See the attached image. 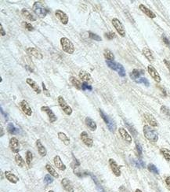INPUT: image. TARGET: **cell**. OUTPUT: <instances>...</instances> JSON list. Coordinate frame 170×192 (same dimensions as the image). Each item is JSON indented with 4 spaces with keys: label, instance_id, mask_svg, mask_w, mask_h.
Segmentation results:
<instances>
[{
    "label": "cell",
    "instance_id": "ba28073f",
    "mask_svg": "<svg viewBox=\"0 0 170 192\" xmlns=\"http://www.w3.org/2000/svg\"><path fill=\"white\" fill-rule=\"evenodd\" d=\"M80 138L81 140L83 142V143H84L85 146H87L88 147H92V146H93V140H92V139L90 138L89 134H88L86 132H85V131L80 134Z\"/></svg>",
    "mask_w": 170,
    "mask_h": 192
},
{
    "label": "cell",
    "instance_id": "7c38bea8",
    "mask_svg": "<svg viewBox=\"0 0 170 192\" xmlns=\"http://www.w3.org/2000/svg\"><path fill=\"white\" fill-rule=\"evenodd\" d=\"M109 165L110 167H111V169L112 170V172H113L114 175L116 176H121V169H120V167H119V165L117 164L116 161H115L114 159L110 158Z\"/></svg>",
    "mask_w": 170,
    "mask_h": 192
},
{
    "label": "cell",
    "instance_id": "bcb514c9",
    "mask_svg": "<svg viewBox=\"0 0 170 192\" xmlns=\"http://www.w3.org/2000/svg\"><path fill=\"white\" fill-rule=\"evenodd\" d=\"M23 25H24V28L28 30V31H29V32H32L34 30V27L32 26V24H30L28 22H23Z\"/></svg>",
    "mask_w": 170,
    "mask_h": 192
},
{
    "label": "cell",
    "instance_id": "2e32d148",
    "mask_svg": "<svg viewBox=\"0 0 170 192\" xmlns=\"http://www.w3.org/2000/svg\"><path fill=\"white\" fill-rule=\"evenodd\" d=\"M26 51H27L28 54H31L32 56L35 57V58H37L38 60H42L43 58V55H42L38 50L34 48V47H28V48L26 50Z\"/></svg>",
    "mask_w": 170,
    "mask_h": 192
},
{
    "label": "cell",
    "instance_id": "d4e9b609",
    "mask_svg": "<svg viewBox=\"0 0 170 192\" xmlns=\"http://www.w3.org/2000/svg\"><path fill=\"white\" fill-rule=\"evenodd\" d=\"M79 78L81 80H83L84 82H89L92 81V76L88 72L85 71V70H81L78 73Z\"/></svg>",
    "mask_w": 170,
    "mask_h": 192
},
{
    "label": "cell",
    "instance_id": "b9f144b4",
    "mask_svg": "<svg viewBox=\"0 0 170 192\" xmlns=\"http://www.w3.org/2000/svg\"><path fill=\"white\" fill-rule=\"evenodd\" d=\"M136 83H137V84H143L147 87H148L149 85H150V83H149L148 80L147 79V78H145V77H143V76H141L140 78L137 80Z\"/></svg>",
    "mask_w": 170,
    "mask_h": 192
},
{
    "label": "cell",
    "instance_id": "ee69618b",
    "mask_svg": "<svg viewBox=\"0 0 170 192\" xmlns=\"http://www.w3.org/2000/svg\"><path fill=\"white\" fill-rule=\"evenodd\" d=\"M82 89H83V91H86V90H88V91H91L92 90V87L91 85H90V84H88L87 82H83V85H82Z\"/></svg>",
    "mask_w": 170,
    "mask_h": 192
},
{
    "label": "cell",
    "instance_id": "f1b7e54d",
    "mask_svg": "<svg viewBox=\"0 0 170 192\" xmlns=\"http://www.w3.org/2000/svg\"><path fill=\"white\" fill-rule=\"evenodd\" d=\"M70 82L76 89H78V90H81L82 89L83 84L81 83L79 80L76 78L75 76H70Z\"/></svg>",
    "mask_w": 170,
    "mask_h": 192
},
{
    "label": "cell",
    "instance_id": "ac0fdd59",
    "mask_svg": "<svg viewBox=\"0 0 170 192\" xmlns=\"http://www.w3.org/2000/svg\"><path fill=\"white\" fill-rule=\"evenodd\" d=\"M26 83H27V84L33 89V91H35L37 94H40L42 92L40 87L38 85V84L34 80L31 79V78H27V79H26Z\"/></svg>",
    "mask_w": 170,
    "mask_h": 192
},
{
    "label": "cell",
    "instance_id": "83f0119b",
    "mask_svg": "<svg viewBox=\"0 0 170 192\" xmlns=\"http://www.w3.org/2000/svg\"><path fill=\"white\" fill-rule=\"evenodd\" d=\"M141 74H143V71H140L138 69H134L132 71L131 73H130V77H131V79L133 80V81H135L136 83L137 80L141 77Z\"/></svg>",
    "mask_w": 170,
    "mask_h": 192
},
{
    "label": "cell",
    "instance_id": "4fadbf2b",
    "mask_svg": "<svg viewBox=\"0 0 170 192\" xmlns=\"http://www.w3.org/2000/svg\"><path fill=\"white\" fill-rule=\"evenodd\" d=\"M10 147L12 150L13 153L14 154H18L20 150V143L19 141L17 138L12 137L10 140Z\"/></svg>",
    "mask_w": 170,
    "mask_h": 192
},
{
    "label": "cell",
    "instance_id": "52a82bcc",
    "mask_svg": "<svg viewBox=\"0 0 170 192\" xmlns=\"http://www.w3.org/2000/svg\"><path fill=\"white\" fill-rule=\"evenodd\" d=\"M111 23L114 28L117 30V32L121 37H124L126 36V31H125V28L122 25V23L118 19V18H113L111 21Z\"/></svg>",
    "mask_w": 170,
    "mask_h": 192
},
{
    "label": "cell",
    "instance_id": "ab89813d",
    "mask_svg": "<svg viewBox=\"0 0 170 192\" xmlns=\"http://www.w3.org/2000/svg\"><path fill=\"white\" fill-rule=\"evenodd\" d=\"M89 37H90V39H92V40H95V41H102V38L100 36H98V35L95 34L93 32H89Z\"/></svg>",
    "mask_w": 170,
    "mask_h": 192
},
{
    "label": "cell",
    "instance_id": "5b68a950",
    "mask_svg": "<svg viewBox=\"0 0 170 192\" xmlns=\"http://www.w3.org/2000/svg\"><path fill=\"white\" fill-rule=\"evenodd\" d=\"M106 63L109 68H111L114 71L118 72L119 76L121 77L126 76V70H125L124 67L122 66V65H121L120 63H116L114 62H109V61H106Z\"/></svg>",
    "mask_w": 170,
    "mask_h": 192
},
{
    "label": "cell",
    "instance_id": "816d5d0a",
    "mask_svg": "<svg viewBox=\"0 0 170 192\" xmlns=\"http://www.w3.org/2000/svg\"><path fill=\"white\" fill-rule=\"evenodd\" d=\"M163 62H164V63H165V66L167 67V69H169V73H170V61H169V60L167 59H164L163 60Z\"/></svg>",
    "mask_w": 170,
    "mask_h": 192
},
{
    "label": "cell",
    "instance_id": "680465c9",
    "mask_svg": "<svg viewBox=\"0 0 170 192\" xmlns=\"http://www.w3.org/2000/svg\"><path fill=\"white\" fill-rule=\"evenodd\" d=\"M48 192H54V191H49Z\"/></svg>",
    "mask_w": 170,
    "mask_h": 192
},
{
    "label": "cell",
    "instance_id": "7dc6e473",
    "mask_svg": "<svg viewBox=\"0 0 170 192\" xmlns=\"http://www.w3.org/2000/svg\"><path fill=\"white\" fill-rule=\"evenodd\" d=\"M126 126L128 127V128L129 129V131L131 132L132 135H133L134 136H136V135H137V132H136V129H135V128H134L133 126L130 125V124H129V123H128V122H126Z\"/></svg>",
    "mask_w": 170,
    "mask_h": 192
},
{
    "label": "cell",
    "instance_id": "5bb4252c",
    "mask_svg": "<svg viewBox=\"0 0 170 192\" xmlns=\"http://www.w3.org/2000/svg\"><path fill=\"white\" fill-rule=\"evenodd\" d=\"M20 108L23 110L27 116L31 117L32 115V110L31 107L29 106V104L28 102L26 100H22L20 102Z\"/></svg>",
    "mask_w": 170,
    "mask_h": 192
},
{
    "label": "cell",
    "instance_id": "e575fe53",
    "mask_svg": "<svg viewBox=\"0 0 170 192\" xmlns=\"http://www.w3.org/2000/svg\"><path fill=\"white\" fill-rule=\"evenodd\" d=\"M15 161L17 163V165L20 168H23L24 165V159L22 158V157L19 154H17L15 155Z\"/></svg>",
    "mask_w": 170,
    "mask_h": 192
},
{
    "label": "cell",
    "instance_id": "60d3db41",
    "mask_svg": "<svg viewBox=\"0 0 170 192\" xmlns=\"http://www.w3.org/2000/svg\"><path fill=\"white\" fill-rule=\"evenodd\" d=\"M147 169L151 172L152 173H154V174H159V171H158V168L156 167L155 165H153V164H149L148 166H147Z\"/></svg>",
    "mask_w": 170,
    "mask_h": 192
},
{
    "label": "cell",
    "instance_id": "74e56055",
    "mask_svg": "<svg viewBox=\"0 0 170 192\" xmlns=\"http://www.w3.org/2000/svg\"><path fill=\"white\" fill-rule=\"evenodd\" d=\"M133 163L137 168H145V163L140 159H133Z\"/></svg>",
    "mask_w": 170,
    "mask_h": 192
},
{
    "label": "cell",
    "instance_id": "6da1fadb",
    "mask_svg": "<svg viewBox=\"0 0 170 192\" xmlns=\"http://www.w3.org/2000/svg\"><path fill=\"white\" fill-rule=\"evenodd\" d=\"M143 134L147 139L151 143H156L158 140V134L154 129L149 125L143 126Z\"/></svg>",
    "mask_w": 170,
    "mask_h": 192
},
{
    "label": "cell",
    "instance_id": "f546056e",
    "mask_svg": "<svg viewBox=\"0 0 170 192\" xmlns=\"http://www.w3.org/2000/svg\"><path fill=\"white\" fill-rule=\"evenodd\" d=\"M57 136H58V138L61 141H62L63 143V144L66 146H68L69 144H70V139L68 138V136L66 135V134H64L63 132H58V134H57Z\"/></svg>",
    "mask_w": 170,
    "mask_h": 192
},
{
    "label": "cell",
    "instance_id": "9c48e42d",
    "mask_svg": "<svg viewBox=\"0 0 170 192\" xmlns=\"http://www.w3.org/2000/svg\"><path fill=\"white\" fill-rule=\"evenodd\" d=\"M41 110L45 112L47 114V116L49 117V120L50 121V123H54L56 121V117L55 115V113H54V111L52 110L51 109L49 108V106H44L41 107Z\"/></svg>",
    "mask_w": 170,
    "mask_h": 192
},
{
    "label": "cell",
    "instance_id": "8fae6325",
    "mask_svg": "<svg viewBox=\"0 0 170 192\" xmlns=\"http://www.w3.org/2000/svg\"><path fill=\"white\" fill-rule=\"evenodd\" d=\"M147 70H148L149 74L151 75V77H152L157 83H160L161 80H162L161 76L160 75L158 74V71L154 69V67L152 66L151 65H149L148 66H147Z\"/></svg>",
    "mask_w": 170,
    "mask_h": 192
},
{
    "label": "cell",
    "instance_id": "d6986e66",
    "mask_svg": "<svg viewBox=\"0 0 170 192\" xmlns=\"http://www.w3.org/2000/svg\"><path fill=\"white\" fill-rule=\"evenodd\" d=\"M139 8H140V10L143 13V14H145L147 16L150 18H155L156 17V14L153 11H151L150 9L147 7L145 5H143V4H140V5L139 6Z\"/></svg>",
    "mask_w": 170,
    "mask_h": 192
},
{
    "label": "cell",
    "instance_id": "603a6c76",
    "mask_svg": "<svg viewBox=\"0 0 170 192\" xmlns=\"http://www.w3.org/2000/svg\"><path fill=\"white\" fill-rule=\"evenodd\" d=\"M36 146L37 149H38V151H39V154L42 157H45L47 154V150H46V147L42 145V143L40 139H38L36 141Z\"/></svg>",
    "mask_w": 170,
    "mask_h": 192
},
{
    "label": "cell",
    "instance_id": "8d00e7d4",
    "mask_svg": "<svg viewBox=\"0 0 170 192\" xmlns=\"http://www.w3.org/2000/svg\"><path fill=\"white\" fill-rule=\"evenodd\" d=\"M32 159H33V154H32V153L30 151V150H28L27 152H26V163H27V165L28 166L31 165L32 161Z\"/></svg>",
    "mask_w": 170,
    "mask_h": 192
},
{
    "label": "cell",
    "instance_id": "f5cc1de1",
    "mask_svg": "<svg viewBox=\"0 0 170 192\" xmlns=\"http://www.w3.org/2000/svg\"><path fill=\"white\" fill-rule=\"evenodd\" d=\"M119 192H130L125 186H121V187H119Z\"/></svg>",
    "mask_w": 170,
    "mask_h": 192
},
{
    "label": "cell",
    "instance_id": "9f6ffc18",
    "mask_svg": "<svg viewBox=\"0 0 170 192\" xmlns=\"http://www.w3.org/2000/svg\"><path fill=\"white\" fill-rule=\"evenodd\" d=\"M3 136V127H1V137Z\"/></svg>",
    "mask_w": 170,
    "mask_h": 192
},
{
    "label": "cell",
    "instance_id": "c3c4849f",
    "mask_svg": "<svg viewBox=\"0 0 170 192\" xmlns=\"http://www.w3.org/2000/svg\"><path fill=\"white\" fill-rule=\"evenodd\" d=\"M105 37H106L108 40H111L115 37V33L112 32H107V33H105Z\"/></svg>",
    "mask_w": 170,
    "mask_h": 192
},
{
    "label": "cell",
    "instance_id": "d6a6232c",
    "mask_svg": "<svg viewBox=\"0 0 170 192\" xmlns=\"http://www.w3.org/2000/svg\"><path fill=\"white\" fill-rule=\"evenodd\" d=\"M46 169H47V171H48L49 173V174H50L51 176H53L54 178L59 177V174L56 172V170L54 169V168L52 167L51 165L47 164V165H46Z\"/></svg>",
    "mask_w": 170,
    "mask_h": 192
},
{
    "label": "cell",
    "instance_id": "44dd1931",
    "mask_svg": "<svg viewBox=\"0 0 170 192\" xmlns=\"http://www.w3.org/2000/svg\"><path fill=\"white\" fill-rule=\"evenodd\" d=\"M119 132L120 134V136H121V138L123 139L125 141H126L127 143H131L132 142V137L131 136L129 135V133L127 132V131L123 128H120L119 129Z\"/></svg>",
    "mask_w": 170,
    "mask_h": 192
},
{
    "label": "cell",
    "instance_id": "7bdbcfd3",
    "mask_svg": "<svg viewBox=\"0 0 170 192\" xmlns=\"http://www.w3.org/2000/svg\"><path fill=\"white\" fill-rule=\"evenodd\" d=\"M53 182H54V179H53V177L51 176V175L47 174V175L45 176V177H44V183H45L46 185L50 184V183H52Z\"/></svg>",
    "mask_w": 170,
    "mask_h": 192
},
{
    "label": "cell",
    "instance_id": "7a4b0ae2",
    "mask_svg": "<svg viewBox=\"0 0 170 192\" xmlns=\"http://www.w3.org/2000/svg\"><path fill=\"white\" fill-rule=\"evenodd\" d=\"M60 41H61V45L63 51L69 54H74L75 46L69 39H68L67 37H62Z\"/></svg>",
    "mask_w": 170,
    "mask_h": 192
},
{
    "label": "cell",
    "instance_id": "3957f363",
    "mask_svg": "<svg viewBox=\"0 0 170 192\" xmlns=\"http://www.w3.org/2000/svg\"><path fill=\"white\" fill-rule=\"evenodd\" d=\"M32 9L35 14L40 18H44L48 14V10L40 2H35Z\"/></svg>",
    "mask_w": 170,
    "mask_h": 192
},
{
    "label": "cell",
    "instance_id": "d590c367",
    "mask_svg": "<svg viewBox=\"0 0 170 192\" xmlns=\"http://www.w3.org/2000/svg\"><path fill=\"white\" fill-rule=\"evenodd\" d=\"M161 154H162L163 157L165 158V159L168 161H170V150L166 149V148H162L160 150Z\"/></svg>",
    "mask_w": 170,
    "mask_h": 192
},
{
    "label": "cell",
    "instance_id": "f35d334b",
    "mask_svg": "<svg viewBox=\"0 0 170 192\" xmlns=\"http://www.w3.org/2000/svg\"><path fill=\"white\" fill-rule=\"evenodd\" d=\"M161 112L170 120V109H169L165 106H162L161 107Z\"/></svg>",
    "mask_w": 170,
    "mask_h": 192
},
{
    "label": "cell",
    "instance_id": "484cf974",
    "mask_svg": "<svg viewBox=\"0 0 170 192\" xmlns=\"http://www.w3.org/2000/svg\"><path fill=\"white\" fill-rule=\"evenodd\" d=\"M5 176L6 178L10 183H17L18 182V180H19V178L16 176L11 172H9V171H6Z\"/></svg>",
    "mask_w": 170,
    "mask_h": 192
},
{
    "label": "cell",
    "instance_id": "9a60e30c",
    "mask_svg": "<svg viewBox=\"0 0 170 192\" xmlns=\"http://www.w3.org/2000/svg\"><path fill=\"white\" fill-rule=\"evenodd\" d=\"M61 184L63 186V189L67 191L68 192H74L75 189H74V186L71 181L67 179V178H63L62 181H61Z\"/></svg>",
    "mask_w": 170,
    "mask_h": 192
},
{
    "label": "cell",
    "instance_id": "f907efd6",
    "mask_svg": "<svg viewBox=\"0 0 170 192\" xmlns=\"http://www.w3.org/2000/svg\"><path fill=\"white\" fill-rule=\"evenodd\" d=\"M162 40H163V42L165 43V44L166 45V46H168V47H170V41L169 40V39H168L167 37L165 36V35H162Z\"/></svg>",
    "mask_w": 170,
    "mask_h": 192
},
{
    "label": "cell",
    "instance_id": "30bf717a",
    "mask_svg": "<svg viewBox=\"0 0 170 192\" xmlns=\"http://www.w3.org/2000/svg\"><path fill=\"white\" fill-rule=\"evenodd\" d=\"M55 16L63 25H66L68 23V16L62 10H56L55 11Z\"/></svg>",
    "mask_w": 170,
    "mask_h": 192
},
{
    "label": "cell",
    "instance_id": "11a10c76",
    "mask_svg": "<svg viewBox=\"0 0 170 192\" xmlns=\"http://www.w3.org/2000/svg\"><path fill=\"white\" fill-rule=\"evenodd\" d=\"M0 31H1V36H5L6 32L4 31V29H3V27L2 25H0Z\"/></svg>",
    "mask_w": 170,
    "mask_h": 192
},
{
    "label": "cell",
    "instance_id": "4dcf8cb0",
    "mask_svg": "<svg viewBox=\"0 0 170 192\" xmlns=\"http://www.w3.org/2000/svg\"><path fill=\"white\" fill-rule=\"evenodd\" d=\"M6 128H7V132L10 134H11V135H17V134H18V133L20 132V130L18 129L17 128H16L14 126V124L13 123H9L7 124V127H6Z\"/></svg>",
    "mask_w": 170,
    "mask_h": 192
},
{
    "label": "cell",
    "instance_id": "e0dca14e",
    "mask_svg": "<svg viewBox=\"0 0 170 192\" xmlns=\"http://www.w3.org/2000/svg\"><path fill=\"white\" fill-rule=\"evenodd\" d=\"M143 117L147 121V122L150 124L151 126H153V127H157L158 125V121H156V119L154 118V117L153 115H151V113H145L143 114Z\"/></svg>",
    "mask_w": 170,
    "mask_h": 192
},
{
    "label": "cell",
    "instance_id": "6f0895ef",
    "mask_svg": "<svg viewBox=\"0 0 170 192\" xmlns=\"http://www.w3.org/2000/svg\"><path fill=\"white\" fill-rule=\"evenodd\" d=\"M135 192H142V191H140V189H136V191H135Z\"/></svg>",
    "mask_w": 170,
    "mask_h": 192
},
{
    "label": "cell",
    "instance_id": "4316f807",
    "mask_svg": "<svg viewBox=\"0 0 170 192\" xmlns=\"http://www.w3.org/2000/svg\"><path fill=\"white\" fill-rule=\"evenodd\" d=\"M142 52H143V55L146 57V58L148 60L149 62H154V57L152 52H151V50L149 49L148 47H144L143 50H142Z\"/></svg>",
    "mask_w": 170,
    "mask_h": 192
},
{
    "label": "cell",
    "instance_id": "277c9868",
    "mask_svg": "<svg viewBox=\"0 0 170 192\" xmlns=\"http://www.w3.org/2000/svg\"><path fill=\"white\" fill-rule=\"evenodd\" d=\"M100 117H102L105 123H106V124H107V128H108L110 132H114L116 131L117 126L114 120H113L112 118H111V117L107 115V113H105L102 110H100Z\"/></svg>",
    "mask_w": 170,
    "mask_h": 192
},
{
    "label": "cell",
    "instance_id": "8992f818",
    "mask_svg": "<svg viewBox=\"0 0 170 192\" xmlns=\"http://www.w3.org/2000/svg\"><path fill=\"white\" fill-rule=\"evenodd\" d=\"M57 101H58V104L59 106H61V109H62V110L64 112L65 114L68 115V116H70L71 115V113H72V109L71 107L69 105H68L67 103V102L65 101V99H63V96H58V99H57Z\"/></svg>",
    "mask_w": 170,
    "mask_h": 192
},
{
    "label": "cell",
    "instance_id": "681fc988",
    "mask_svg": "<svg viewBox=\"0 0 170 192\" xmlns=\"http://www.w3.org/2000/svg\"><path fill=\"white\" fill-rule=\"evenodd\" d=\"M136 150H137V153H138V154L140 157H141L142 156V153H143V150H142V146H140V144L139 143H137L136 142Z\"/></svg>",
    "mask_w": 170,
    "mask_h": 192
},
{
    "label": "cell",
    "instance_id": "f6af8a7d",
    "mask_svg": "<svg viewBox=\"0 0 170 192\" xmlns=\"http://www.w3.org/2000/svg\"><path fill=\"white\" fill-rule=\"evenodd\" d=\"M42 91H43L44 95H45L46 96H47V97H50L51 95H50V93H49V91L48 89L46 88V85H45V83H44V82L42 83Z\"/></svg>",
    "mask_w": 170,
    "mask_h": 192
},
{
    "label": "cell",
    "instance_id": "1f68e13d",
    "mask_svg": "<svg viewBox=\"0 0 170 192\" xmlns=\"http://www.w3.org/2000/svg\"><path fill=\"white\" fill-rule=\"evenodd\" d=\"M104 56L105 59L107 60V61H109V62H114V54L112 53V51H111L110 50L108 49L104 50Z\"/></svg>",
    "mask_w": 170,
    "mask_h": 192
},
{
    "label": "cell",
    "instance_id": "836d02e7",
    "mask_svg": "<svg viewBox=\"0 0 170 192\" xmlns=\"http://www.w3.org/2000/svg\"><path fill=\"white\" fill-rule=\"evenodd\" d=\"M89 175H90V176L92 177V179L95 182L96 185H97V190H98V191L99 192H106L104 190V188L102 187V186L100 184V183L98 182V180H97V177H96L94 175H92V174H91V173H89Z\"/></svg>",
    "mask_w": 170,
    "mask_h": 192
},
{
    "label": "cell",
    "instance_id": "db71d44e",
    "mask_svg": "<svg viewBox=\"0 0 170 192\" xmlns=\"http://www.w3.org/2000/svg\"><path fill=\"white\" fill-rule=\"evenodd\" d=\"M165 183L167 185V188L170 191V176L165 178Z\"/></svg>",
    "mask_w": 170,
    "mask_h": 192
},
{
    "label": "cell",
    "instance_id": "cb8c5ba5",
    "mask_svg": "<svg viewBox=\"0 0 170 192\" xmlns=\"http://www.w3.org/2000/svg\"><path fill=\"white\" fill-rule=\"evenodd\" d=\"M85 124L87 125L88 128H90L92 132H95V131L97 130V124H96V122H95L92 118H90V117H85Z\"/></svg>",
    "mask_w": 170,
    "mask_h": 192
},
{
    "label": "cell",
    "instance_id": "7402d4cb",
    "mask_svg": "<svg viewBox=\"0 0 170 192\" xmlns=\"http://www.w3.org/2000/svg\"><path fill=\"white\" fill-rule=\"evenodd\" d=\"M21 14L22 15L24 16L25 18H27L28 20L31 21H36V17L33 14L30 12L29 10L26 9V8H24V9H22L21 10Z\"/></svg>",
    "mask_w": 170,
    "mask_h": 192
},
{
    "label": "cell",
    "instance_id": "ffe728a7",
    "mask_svg": "<svg viewBox=\"0 0 170 192\" xmlns=\"http://www.w3.org/2000/svg\"><path fill=\"white\" fill-rule=\"evenodd\" d=\"M54 162L55 166H56L59 170H61V171H64V170L66 169V165L63 163V161H62V160H61V158H60V156L56 155L54 157Z\"/></svg>",
    "mask_w": 170,
    "mask_h": 192
}]
</instances>
